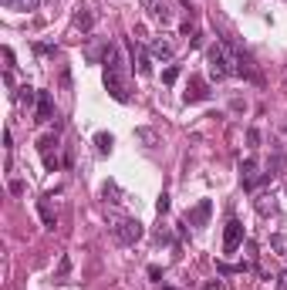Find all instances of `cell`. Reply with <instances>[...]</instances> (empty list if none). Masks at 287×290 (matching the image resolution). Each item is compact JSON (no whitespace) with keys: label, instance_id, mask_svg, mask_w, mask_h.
I'll use <instances>...</instances> for the list:
<instances>
[{"label":"cell","instance_id":"obj_18","mask_svg":"<svg viewBox=\"0 0 287 290\" xmlns=\"http://www.w3.org/2000/svg\"><path fill=\"white\" fill-rule=\"evenodd\" d=\"M254 172H257V162H254V159H243V165H240V176H243V189L257 179Z\"/></svg>","mask_w":287,"mask_h":290},{"label":"cell","instance_id":"obj_10","mask_svg":"<svg viewBox=\"0 0 287 290\" xmlns=\"http://www.w3.org/2000/svg\"><path fill=\"white\" fill-rule=\"evenodd\" d=\"M129 51H132V57H135V65H139V74L149 78V74H152V54H149V51H139L135 40H129Z\"/></svg>","mask_w":287,"mask_h":290},{"label":"cell","instance_id":"obj_2","mask_svg":"<svg viewBox=\"0 0 287 290\" xmlns=\"http://www.w3.org/2000/svg\"><path fill=\"white\" fill-rule=\"evenodd\" d=\"M206 65H210V78L213 81H223V78H230V74H237V57H233V51H230L227 44H210Z\"/></svg>","mask_w":287,"mask_h":290},{"label":"cell","instance_id":"obj_24","mask_svg":"<svg viewBox=\"0 0 287 290\" xmlns=\"http://www.w3.org/2000/svg\"><path fill=\"white\" fill-rule=\"evenodd\" d=\"M176 78H179V65H169L162 71V85H176Z\"/></svg>","mask_w":287,"mask_h":290},{"label":"cell","instance_id":"obj_31","mask_svg":"<svg viewBox=\"0 0 287 290\" xmlns=\"http://www.w3.org/2000/svg\"><path fill=\"white\" fill-rule=\"evenodd\" d=\"M156 240L159 243H172V233H169V230H156Z\"/></svg>","mask_w":287,"mask_h":290},{"label":"cell","instance_id":"obj_32","mask_svg":"<svg viewBox=\"0 0 287 290\" xmlns=\"http://www.w3.org/2000/svg\"><path fill=\"white\" fill-rule=\"evenodd\" d=\"M4 57H7V68H17L14 65V51H10V48H4Z\"/></svg>","mask_w":287,"mask_h":290},{"label":"cell","instance_id":"obj_23","mask_svg":"<svg viewBox=\"0 0 287 290\" xmlns=\"http://www.w3.org/2000/svg\"><path fill=\"white\" fill-rule=\"evenodd\" d=\"M37 149H41V155H48L51 149H57V135H41V142H37Z\"/></svg>","mask_w":287,"mask_h":290},{"label":"cell","instance_id":"obj_14","mask_svg":"<svg viewBox=\"0 0 287 290\" xmlns=\"http://www.w3.org/2000/svg\"><path fill=\"white\" fill-rule=\"evenodd\" d=\"M101 196H105L108 202H122V189H118V182H115V179H108V182L101 185Z\"/></svg>","mask_w":287,"mask_h":290},{"label":"cell","instance_id":"obj_33","mask_svg":"<svg viewBox=\"0 0 287 290\" xmlns=\"http://www.w3.org/2000/svg\"><path fill=\"white\" fill-rule=\"evenodd\" d=\"M14 4H17V0H4V7H7V10H14Z\"/></svg>","mask_w":287,"mask_h":290},{"label":"cell","instance_id":"obj_30","mask_svg":"<svg viewBox=\"0 0 287 290\" xmlns=\"http://www.w3.org/2000/svg\"><path fill=\"white\" fill-rule=\"evenodd\" d=\"M149 280H162V266H156V263H152V266H149Z\"/></svg>","mask_w":287,"mask_h":290},{"label":"cell","instance_id":"obj_26","mask_svg":"<svg viewBox=\"0 0 287 290\" xmlns=\"http://www.w3.org/2000/svg\"><path fill=\"white\" fill-rule=\"evenodd\" d=\"M156 213H159V216H166V213H169V193H162L156 199Z\"/></svg>","mask_w":287,"mask_h":290},{"label":"cell","instance_id":"obj_16","mask_svg":"<svg viewBox=\"0 0 287 290\" xmlns=\"http://www.w3.org/2000/svg\"><path fill=\"white\" fill-rule=\"evenodd\" d=\"M74 27H81V31H91V27H95V17L88 14V10H74Z\"/></svg>","mask_w":287,"mask_h":290},{"label":"cell","instance_id":"obj_17","mask_svg":"<svg viewBox=\"0 0 287 290\" xmlns=\"http://www.w3.org/2000/svg\"><path fill=\"white\" fill-rule=\"evenodd\" d=\"M250 270V263H216V274L230 277V274H247Z\"/></svg>","mask_w":287,"mask_h":290},{"label":"cell","instance_id":"obj_15","mask_svg":"<svg viewBox=\"0 0 287 290\" xmlns=\"http://www.w3.org/2000/svg\"><path fill=\"white\" fill-rule=\"evenodd\" d=\"M112 145H115V138L108 135V132H98V135H95V149H98V155H108L112 152Z\"/></svg>","mask_w":287,"mask_h":290},{"label":"cell","instance_id":"obj_5","mask_svg":"<svg viewBox=\"0 0 287 290\" xmlns=\"http://www.w3.org/2000/svg\"><path fill=\"white\" fill-rule=\"evenodd\" d=\"M139 4H142V10H146L156 24H162V27L172 24V10L166 7V0H139Z\"/></svg>","mask_w":287,"mask_h":290},{"label":"cell","instance_id":"obj_25","mask_svg":"<svg viewBox=\"0 0 287 290\" xmlns=\"http://www.w3.org/2000/svg\"><path fill=\"white\" fill-rule=\"evenodd\" d=\"M44 169H48V172H57V169H61V159H57L54 152H48V155H44Z\"/></svg>","mask_w":287,"mask_h":290},{"label":"cell","instance_id":"obj_27","mask_svg":"<svg viewBox=\"0 0 287 290\" xmlns=\"http://www.w3.org/2000/svg\"><path fill=\"white\" fill-rule=\"evenodd\" d=\"M14 10H27V14H31V10H37V0H17Z\"/></svg>","mask_w":287,"mask_h":290},{"label":"cell","instance_id":"obj_19","mask_svg":"<svg viewBox=\"0 0 287 290\" xmlns=\"http://www.w3.org/2000/svg\"><path fill=\"white\" fill-rule=\"evenodd\" d=\"M271 250L287 257V233H271Z\"/></svg>","mask_w":287,"mask_h":290},{"label":"cell","instance_id":"obj_34","mask_svg":"<svg viewBox=\"0 0 287 290\" xmlns=\"http://www.w3.org/2000/svg\"><path fill=\"white\" fill-rule=\"evenodd\" d=\"M162 290H176V287H162Z\"/></svg>","mask_w":287,"mask_h":290},{"label":"cell","instance_id":"obj_11","mask_svg":"<svg viewBox=\"0 0 287 290\" xmlns=\"http://www.w3.org/2000/svg\"><path fill=\"white\" fill-rule=\"evenodd\" d=\"M37 213H41V219H44V230H54L57 226V213L51 210V196H44V199L37 202Z\"/></svg>","mask_w":287,"mask_h":290},{"label":"cell","instance_id":"obj_8","mask_svg":"<svg viewBox=\"0 0 287 290\" xmlns=\"http://www.w3.org/2000/svg\"><path fill=\"white\" fill-rule=\"evenodd\" d=\"M206 98H210V85H206L203 78H193V88L182 95V101H186V105H196V101H206Z\"/></svg>","mask_w":287,"mask_h":290},{"label":"cell","instance_id":"obj_3","mask_svg":"<svg viewBox=\"0 0 287 290\" xmlns=\"http://www.w3.org/2000/svg\"><path fill=\"white\" fill-rule=\"evenodd\" d=\"M112 236H115L118 246H135V243L146 236V226H142V219H135V216L115 219V223H112Z\"/></svg>","mask_w":287,"mask_h":290},{"label":"cell","instance_id":"obj_6","mask_svg":"<svg viewBox=\"0 0 287 290\" xmlns=\"http://www.w3.org/2000/svg\"><path fill=\"white\" fill-rule=\"evenodd\" d=\"M210 213H213V199H199L196 206L186 213V223L189 226H206L210 223Z\"/></svg>","mask_w":287,"mask_h":290},{"label":"cell","instance_id":"obj_9","mask_svg":"<svg viewBox=\"0 0 287 290\" xmlns=\"http://www.w3.org/2000/svg\"><path fill=\"white\" fill-rule=\"evenodd\" d=\"M51 115H54V98H51V91H41L37 108H34V121H51Z\"/></svg>","mask_w":287,"mask_h":290},{"label":"cell","instance_id":"obj_13","mask_svg":"<svg viewBox=\"0 0 287 290\" xmlns=\"http://www.w3.org/2000/svg\"><path fill=\"white\" fill-rule=\"evenodd\" d=\"M254 206H257V213H260V216H267V213H274V210H277V202H274V196H271V193L257 196V202H254Z\"/></svg>","mask_w":287,"mask_h":290},{"label":"cell","instance_id":"obj_4","mask_svg":"<svg viewBox=\"0 0 287 290\" xmlns=\"http://www.w3.org/2000/svg\"><path fill=\"white\" fill-rule=\"evenodd\" d=\"M240 243H243V223L240 219H230L227 230H223V253H237Z\"/></svg>","mask_w":287,"mask_h":290},{"label":"cell","instance_id":"obj_21","mask_svg":"<svg viewBox=\"0 0 287 290\" xmlns=\"http://www.w3.org/2000/svg\"><path fill=\"white\" fill-rule=\"evenodd\" d=\"M135 138H139V142H146V145H156L159 142V135L152 129H135Z\"/></svg>","mask_w":287,"mask_h":290},{"label":"cell","instance_id":"obj_22","mask_svg":"<svg viewBox=\"0 0 287 290\" xmlns=\"http://www.w3.org/2000/svg\"><path fill=\"white\" fill-rule=\"evenodd\" d=\"M68 274H71V257H61V263H57V274H54V280H68Z\"/></svg>","mask_w":287,"mask_h":290},{"label":"cell","instance_id":"obj_28","mask_svg":"<svg viewBox=\"0 0 287 290\" xmlns=\"http://www.w3.org/2000/svg\"><path fill=\"white\" fill-rule=\"evenodd\" d=\"M247 142H250V149H257V145H260V129H250V132H247Z\"/></svg>","mask_w":287,"mask_h":290},{"label":"cell","instance_id":"obj_29","mask_svg":"<svg viewBox=\"0 0 287 290\" xmlns=\"http://www.w3.org/2000/svg\"><path fill=\"white\" fill-rule=\"evenodd\" d=\"M24 189H27V185L20 182V179H10V193H14V196H24Z\"/></svg>","mask_w":287,"mask_h":290},{"label":"cell","instance_id":"obj_20","mask_svg":"<svg viewBox=\"0 0 287 290\" xmlns=\"http://www.w3.org/2000/svg\"><path fill=\"white\" fill-rule=\"evenodd\" d=\"M34 51H37L41 57H54V54H57V44H48V40H37V44H34Z\"/></svg>","mask_w":287,"mask_h":290},{"label":"cell","instance_id":"obj_1","mask_svg":"<svg viewBox=\"0 0 287 290\" xmlns=\"http://www.w3.org/2000/svg\"><path fill=\"white\" fill-rule=\"evenodd\" d=\"M105 88L118 105H125L132 98L129 85H125V61H122V54H118V48H112V44L105 48Z\"/></svg>","mask_w":287,"mask_h":290},{"label":"cell","instance_id":"obj_12","mask_svg":"<svg viewBox=\"0 0 287 290\" xmlns=\"http://www.w3.org/2000/svg\"><path fill=\"white\" fill-rule=\"evenodd\" d=\"M149 54L159 57V61H169V57H172V44L166 37H156L152 44H149Z\"/></svg>","mask_w":287,"mask_h":290},{"label":"cell","instance_id":"obj_7","mask_svg":"<svg viewBox=\"0 0 287 290\" xmlns=\"http://www.w3.org/2000/svg\"><path fill=\"white\" fill-rule=\"evenodd\" d=\"M14 98H17V105L24 108V112H31V108H37V98H41V91L31 88V85H20V88L14 91Z\"/></svg>","mask_w":287,"mask_h":290}]
</instances>
